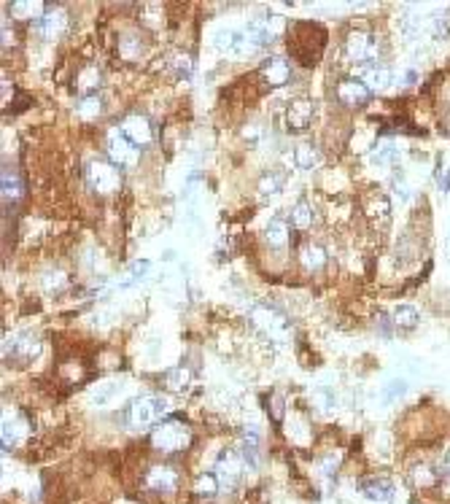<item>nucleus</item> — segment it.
<instances>
[{
    "label": "nucleus",
    "mask_w": 450,
    "mask_h": 504,
    "mask_svg": "<svg viewBox=\"0 0 450 504\" xmlns=\"http://www.w3.org/2000/svg\"><path fill=\"white\" fill-rule=\"evenodd\" d=\"M283 173H264L259 178V191L264 197H270V194H278V191L283 189Z\"/></svg>",
    "instance_id": "obj_33"
},
{
    "label": "nucleus",
    "mask_w": 450,
    "mask_h": 504,
    "mask_svg": "<svg viewBox=\"0 0 450 504\" xmlns=\"http://www.w3.org/2000/svg\"><path fill=\"white\" fill-rule=\"evenodd\" d=\"M259 73L267 86H283L291 79V62L286 57H270V60L261 62Z\"/></svg>",
    "instance_id": "obj_13"
},
{
    "label": "nucleus",
    "mask_w": 450,
    "mask_h": 504,
    "mask_svg": "<svg viewBox=\"0 0 450 504\" xmlns=\"http://www.w3.org/2000/svg\"><path fill=\"white\" fill-rule=\"evenodd\" d=\"M86 184L89 189L97 191V194H113L119 189V170L113 162H106V159H89L86 167Z\"/></svg>",
    "instance_id": "obj_2"
},
{
    "label": "nucleus",
    "mask_w": 450,
    "mask_h": 504,
    "mask_svg": "<svg viewBox=\"0 0 450 504\" xmlns=\"http://www.w3.org/2000/svg\"><path fill=\"white\" fill-rule=\"evenodd\" d=\"M345 57L351 62H367L378 57V41L369 30H351L345 35Z\"/></svg>",
    "instance_id": "obj_3"
},
{
    "label": "nucleus",
    "mask_w": 450,
    "mask_h": 504,
    "mask_svg": "<svg viewBox=\"0 0 450 504\" xmlns=\"http://www.w3.org/2000/svg\"><path fill=\"white\" fill-rule=\"evenodd\" d=\"M313 113H315V106H313V100H310V97H294V100L288 103V108H286L288 130H294V133L308 130L310 122H313Z\"/></svg>",
    "instance_id": "obj_9"
},
{
    "label": "nucleus",
    "mask_w": 450,
    "mask_h": 504,
    "mask_svg": "<svg viewBox=\"0 0 450 504\" xmlns=\"http://www.w3.org/2000/svg\"><path fill=\"white\" fill-rule=\"evenodd\" d=\"M251 321H254L267 337H273L275 342L286 340V321L275 313V310H270V308H261V305L254 308V310H251Z\"/></svg>",
    "instance_id": "obj_8"
},
{
    "label": "nucleus",
    "mask_w": 450,
    "mask_h": 504,
    "mask_svg": "<svg viewBox=\"0 0 450 504\" xmlns=\"http://www.w3.org/2000/svg\"><path fill=\"white\" fill-rule=\"evenodd\" d=\"M151 445L159 453H167V456L186 450L191 445L189 423L181 421V418H164V421H159L154 426V432H151Z\"/></svg>",
    "instance_id": "obj_1"
},
{
    "label": "nucleus",
    "mask_w": 450,
    "mask_h": 504,
    "mask_svg": "<svg viewBox=\"0 0 450 504\" xmlns=\"http://www.w3.org/2000/svg\"><path fill=\"white\" fill-rule=\"evenodd\" d=\"M41 286L46 289V291H52V294H60V291L68 289V273L52 267V270H46V273L41 275Z\"/></svg>",
    "instance_id": "obj_25"
},
{
    "label": "nucleus",
    "mask_w": 450,
    "mask_h": 504,
    "mask_svg": "<svg viewBox=\"0 0 450 504\" xmlns=\"http://www.w3.org/2000/svg\"><path fill=\"white\" fill-rule=\"evenodd\" d=\"M218 488H221V483L213 472H203V475L194 477V493L197 496H216Z\"/></svg>",
    "instance_id": "obj_27"
},
{
    "label": "nucleus",
    "mask_w": 450,
    "mask_h": 504,
    "mask_svg": "<svg viewBox=\"0 0 450 504\" xmlns=\"http://www.w3.org/2000/svg\"><path fill=\"white\" fill-rule=\"evenodd\" d=\"M329 254L324 245L318 243H302L300 245V262L302 267H308V270H321L324 264H327Z\"/></svg>",
    "instance_id": "obj_17"
},
{
    "label": "nucleus",
    "mask_w": 450,
    "mask_h": 504,
    "mask_svg": "<svg viewBox=\"0 0 450 504\" xmlns=\"http://www.w3.org/2000/svg\"><path fill=\"white\" fill-rule=\"evenodd\" d=\"M176 73H181V76H189V70H191V60L186 55H178L176 57Z\"/></svg>",
    "instance_id": "obj_35"
},
{
    "label": "nucleus",
    "mask_w": 450,
    "mask_h": 504,
    "mask_svg": "<svg viewBox=\"0 0 450 504\" xmlns=\"http://www.w3.org/2000/svg\"><path fill=\"white\" fill-rule=\"evenodd\" d=\"M337 100H340L345 108H361V106H367L372 92H369V86L361 79H342L337 84Z\"/></svg>",
    "instance_id": "obj_5"
},
{
    "label": "nucleus",
    "mask_w": 450,
    "mask_h": 504,
    "mask_svg": "<svg viewBox=\"0 0 450 504\" xmlns=\"http://www.w3.org/2000/svg\"><path fill=\"white\" fill-rule=\"evenodd\" d=\"M143 483H146V488L157 491V493L173 491L178 486V469L170 464H154L143 477Z\"/></svg>",
    "instance_id": "obj_10"
},
{
    "label": "nucleus",
    "mask_w": 450,
    "mask_h": 504,
    "mask_svg": "<svg viewBox=\"0 0 450 504\" xmlns=\"http://www.w3.org/2000/svg\"><path fill=\"white\" fill-rule=\"evenodd\" d=\"M100 111H103L100 95H86L79 100V116H84V119H95V116H100Z\"/></svg>",
    "instance_id": "obj_32"
},
{
    "label": "nucleus",
    "mask_w": 450,
    "mask_h": 504,
    "mask_svg": "<svg viewBox=\"0 0 450 504\" xmlns=\"http://www.w3.org/2000/svg\"><path fill=\"white\" fill-rule=\"evenodd\" d=\"M294 159H297V167H302V170H313L318 164V151L310 143H300L294 149Z\"/></svg>",
    "instance_id": "obj_29"
},
{
    "label": "nucleus",
    "mask_w": 450,
    "mask_h": 504,
    "mask_svg": "<svg viewBox=\"0 0 450 504\" xmlns=\"http://www.w3.org/2000/svg\"><path fill=\"white\" fill-rule=\"evenodd\" d=\"M106 149H108V162H113L116 167H133L137 162V146L122 130H111Z\"/></svg>",
    "instance_id": "obj_4"
},
{
    "label": "nucleus",
    "mask_w": 450,
    "mask_h": 504,
    "mask_svg": "<svg viewBox=\"0 0 450 504\" xmlns=\"http://www.w3.org/2000/svg\"><path fill=\"white\" fill-rule=\"evenodd\" d=\"M448 466H450V456H448Z\"/></svg>",
    "instance_id": "obj_38"
},
{
    "label": "nucleus",
    "mask_w": 450,
    "mask_h": 504,
    "mask_svg": "<svg viewBox=\"0 0 450 504\" xmlns=\"http://www.w3.org/2000/svg\"><path fill=\"white\" fill-rule=\"evenodd\" d=\"M164 413V402L159 396H143L130 405V423L133 426H149Z\"/></svg>",
    "instance_id": "obj_6"
},
{
    "label": "nucleus",
    "mask_w": 450,
    "mask_h": 504,
    "mask_svg": "<svg viewBox=\"0 0 450 504\" xmlns=\"http://www.w3.org/2000/svg\"><path fill=\"white\" fill-rule=\"evenodd\" d=\"M30 437V421L28 418H9L3 421V445H14Z\"/></svg>",
    "instance_id": "obj_18"
},
{
    "label": "nucleus",
    "mask_w": 450,
    "mask_h": 504,
    "mask_svg": "<svg viewBox=\"0 0 450 504\" xmlns=\"http://www.w3.org/2000/svg\"><path fill=\"white\" fill-rule=\"evenodd\" d=\"M405 82H407V84L418 82V73H415V70H407V76H405Z\"/></svg>",
    "instance_id": "obj_37"
},
{
    "label": "nucleus",
    "mask_w": 450,
    "mask_h": 504,
    "mask_svg": "<svg viewBox=\"0 0 450 504\" xmlns=\"http://www.w3.org/2000/svg\"><path fill=\"white\" fill-rule=\"evenodd\" d=\"M97 86H100V73H97V68H84V70H79V76H76V89L81 92V97L95 95Z\"/></svg>",
    "instance_id": "obj_26"
},
{
    "label": "nucleus",
    "mask_w": 450,
    "mask_h": 504,
    "mask_svg": "<svg viewBox=\"0 0 450 504\" xmlns=\"http://www.w3.org/2000/svg\"><path fill=\"white\" fill-rule=\"evenodd\" d=\"M288 237H291V232H288V224L286 221H281V218H275L267 224V230H264V243L273 245V248H283L288 243Z\"/></svg>",
    "instance_id": "obj_20"
},
{
    "label": "nucleus",
    "mask_w": 450,
    "mask_h": 504,
    "mask_svg": "<svg viewBox=\"0 0 450 504\" xmlns=\"http://www.w3.org/2000/svg\"><path fill=\"white\" fill-rule=\"evenodd\" d=\"M213 475L218 477L221 488H235V483L243 475V456H237L235 450H224V453L218 456L216 472H213Z\"/></svg>",
    "instance_id": "obj_7"
},
{
    "label": "nucleus",
    "mask_w": 450,
    "mask_h": 504,
    "mask_svg": "<svg viewBox=\"0 0 450 504\" xmlns=\"http://www.w3.org/2000/svg\"><path fill=\"white\" fill-rule=\"evenodd\" d=\"M9 14L14 16V19H19V22H30V19H38V16H43L46 11H43V3H38V0H16V3H11L9 6Z\"/></svg>",
    "instance_id": "obj_19"
},
{
    "label": "nucleus",
    "mask_w": 450,
    "mask_h": 504,
    "mask_svg": "<svg viewBox=\"0 0 450 504\" xmlns=\"http://www.w3.org/2000/svg\"><path fill=\"white\" fill-rule=\"evenodd\" d=\"M25 197V181L19 178L16 170L11 167H3V203L16 208Z\"/></svg>",
    "instance_id": "obj_14"
},
{
    "label": "nucleus",
    "mask_w": 450,
    "mask_h": 504,
    "mask_svg": "<svg viewBox=\"0 0 450 504\" xmlns=\"http://www.w3.org/2000/svg\"><path fill=\"white\" fill-rule=\"evenodd\" d=\"M189 383H191V375L186 367H176L164 375V386H167L170 391H184Z\"/></svg>",
    "instance_id": "obj_30"
},
{
    "label": "nucleus",
    "mask_w": 450,
    "mask_h": 504,
    "mask_svg": "<svg viewBox=\"0 0 450 504\" xmlns=\"http://www.w3.org/2000/svg\"><path fill=\"white\" fill-rule=\"evenodd\" d=\"M65 25H68V16H65V11L49 9V11L38 19V33H41L43 38H57V35L65 30Z\"/></svg>",
    "instance_id": "obj_16"
},
{
    "label": "nucleus",
    "mask_w": 450,
    "mask_h": 504,
    "mask_svg": "<svg viewBox=\"0 0 450 504\" xmlns=\"http://www.w3.org/2000/svg\"><path fill=\"white\" fill-rule=\"evenodd\" d=\"M140 52H143V41L137 38L133 30H127V33L119 35V55H122L124 60H137Z\"/></svg>",
    "instance_id": "obj_24"
},
{
    "label": "nucleus",
    "mask_w": 450,
    "mask_h": 504,
    "mask_svg": "<svg viewBox=\"0 0 450 504\" xmlns=\"http://www.w3.org/2000/svg\"><path fill=\"white\" fill-rule=\"evenodd\" d=\"M367 213H369V218L386 221V218L391 216V203H388V197H383V194H375V197H372V200L367 203Z\"/></svg>",
    "instance_id": "obj_31"
},
{
    "label": "nucleus",
    "mask_w": 450,
    "mask_h": 504,
    "mask_svg": "<svg viewBox=\"0 0 450 504\" xmlns=\"http://www.w3.org/2000/svg\"><path fill=\"white\" fill-rule=\"evenodd\" d=\"M243 461L251 469L259 464V435H257V429H246L243 432Z\"/></svg>",
    "instance_id": "obj_22"
},
{
    "label": "nucleus",
    "mask_w": 450,
    "mask_h": 504,
    "mask_svg": "<svg viewBox=\"0 0 450 504\" xmlns=\"http://www.w3.org/2000/svg\"><path fill=\"white\" fill-rule=\"evenodd\" d=\"M149 262L146 259H137L135 264H133V267H130V281H137V278H143V275L149 273Z\"/></svg>",
    "instance_id": "obj_34"
},
{
    "label": "nucleus",
    "mask_w": 450,
    "mask_h": 504,
    "mask_svg": "<svg viewBox=\"0 0 450 504\" xmlns=\"http://www.w3.org/2000/svg\"><path fill=\"white\" fill-rule=\"evenodd\" d=\"M391 189L396 191V200H399V203H405V200H407V186H405V181H402V178H396Z\"/></svg>",
    "instance_id": "obj_36"
},
{
    "label": "nucleus",
    "mask_w": 450,
    "mask_h": 504,
    "mask_svg": "<svg viewBox=\"0 0 450 504\" xmlns=\"http://www.w3.org/2000/svg\"><path fill=\"white\" fill-rule=\"evenodd\" d=\"M364 84L369 86V92H383L391 84V70L386 68V65H372L367 70V76H364Z\"/></svg>",
    "instance_id": "obj_21"
},
{
    "label": "nucleus",
    "mask_w": 450,
    "mask_h": 504,
    "mask_svg": "<svg viewBox=\"0 0 450 504\" xmlns=\"http://www.w3.org/2000/svg\"><path fill=\"white\" fill-rule=\"evenodd\" d=\"M361 493L372 502H388L394 496V483L386 477H369L361 483Z\"/></svg>",
    "instance_id": "obj_15"
},
{
    "label": "nucleus",
    "mask_w": 450,
    "mask_h": 504,
    "mask_svg": "<svg viewBox=\"0 0 450 504\" xmlns=\"http://www.w3.org/2000/svg\"><path fill=\"white\" fill-rule=\"evenodd\" d=\"M291 224L297 227V230H308L310 224H313V205L308 203V200H302L291 208Z\"/></svg>",
    "instance_id": "obj_28"
},
{
    "label": "nucleus",
    "mask_w": 450,
    "mask_h": 504,
    "mask_svg": "<svg viewBox=\"0 0 450 504\" xmlns=\"http://www.w3.org/2000/svg\"><path fill=\"white\" fill-rule=\"evenodd\" d=\"M394 324L399 329H415L418 327V321H421V313H418V308L415 305H399L394 308Z\"/></svg>",
    "instance_id": "obj_23"
},
{
    "label": "nucleus",
    "mask_w": 450,
    "mask_h": 504,
    "mask_svg": "<svg viewBox=\"0 0 450 504\" xmlns=\"http://www.w3.org/2000/svg\"><path fill=\"white\" fill-rule=\"evenodd\" d=\"M6 354L9 356H22V359H33V356L41 354V340L33 335V332H16L9 340L3 342Z\"/></svg>",
    "instance_id": "obj_11"
},
{
    "label": "nucleus",
    "mask_w": 450,
    "mask_h": 504,
    "mask_svg": "<svg viewBox=\"0 0 450 504\" xmlns=\"http://www.w3.org/2000/svg\"><path fill=\"white\" fill-rule=\"evenodd\" d=\"M119 130L135 143L137 149L146 146V143H151V135H154V133H151V122L143 116V113H130V116H124V122Z\"/></svg>",
    "instance_id": "obj_12"
}]
</instances>
